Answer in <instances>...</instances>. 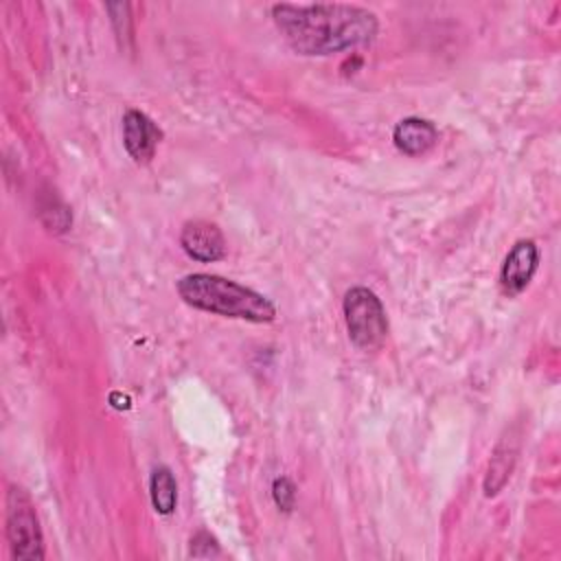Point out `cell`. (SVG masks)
<instances>
[{"label":"cell","mask_w":561,"mask_h":561,"mask_svg":"<svg viewBox=\"0 0 561 561\" xmlns=\"http://www.w3.org/2000/svg\"><path fill=\"white\" fill-rule=\"evenodd\" d=\"M272 18L296 53L318 57L366 46L379 31L370 9L342 2H280L272 7Z\"/></svg>","instance_id":"obj_1"},{"label":"cell","mask_w":561,"mask_h":561,"mask_svg":"<svg viewBox=\"0 0 561 561\" xmlns=\"http://www.w3.org/2000/svg\"><path fill=\"white\" fill-rule=\"evenodd\" d=\"M180 298L202 311L248 322H272L276 307L263 294L217 274H188L178 280Z\"/></svg>","instance_id":"obj_2"},{"label":"cell","mask_w":561,"mask_h":561,"mask_svg":"<svg viewBox=\"0 0 561 561\" xmlns=\"http://www.w3.org/2000/svg\"><path fill=\"white\" fill-rule=\"evenodd\" d=\"M537 263H539L537 245L533 241H517L502 263V272H500L502 289L511 296L524 291L537 270Z\"/></svg>","instance_id":"obj_7"},{"label":"cell","mask_w":561,"mask_h":561,"mask_svg":"<svg viewBox=\"0 0 561 561\" xmlns=\"http://www.w3.org/2000/svg\"><path fill=\"white\" fill-rule=\"evenodd\" d=\"M180 245L184 252L202 263H213L224 256L226 252V239L221 230L204 219L186 221L180 232Z\"/></svg>","instance_id":"obj_5"},{"label":"cell","mask_w":561,"mask_h":561,"mask_svg":"<svg viewBox=\"0 0 561 561\" xmlns=\"http://www.w3.org/2000/svg\"><path fill=\"white\" fill-rule=\"evenodd\" d=\"M348 337L364 351H375L388 335V318L381 300L368 287H351L342 302Z\"/></svg>","instance_id":"obj_3"},{"label":"cell","mask_w":561,"mask_h":561,"mask_svg":"<svg viewBox=\"0 0 561 561\" xmlns=\"http://www.w3.org/2000/svg\"><path fill=\"white\" fill-rule=\"evenodd\" d=\"M7 541L15 559H44V539L35 504L31 502L28 493L18 484H11L7 491Z\"/></svg>","instance_id":"obj_4"},{"label":"cell","mask_w":561,"mask_h":561,"mask_svg":"<svg viewBox=\"0 0 561 561\" xmlns=\"http://www.w3.org/2000/svg\"><path fill=\"white\" fill-rule=\"evenodd\" d=\"M392 140L399 151L408 156H421L427 149H432L438 140V129L432 121L419 118V116H408L399 121L392 129Z\"/></svg>","instance_id":"obj_8"},{"label":"cell","mask_w":561,"mask_h":561,"mask_svg":"<svg viewBox=\"0 0 561 561\" xmlns=\"http://www.w3.org/2000/svg\"><path fill=\"white\" fill-rule=\"evenodd\" d=\"M272 497L276 502V506L285 513H289L294 508V502H296V486L289 478L280 476L272 482Z\"/></svg>","instance_id":"obj_11"},{"label":"cell","mask_w":561,"mask_h":561,"mask_svg":"<svg viewBox=\"0 0 561 561\" xmlns=\"http://www.w3.org/2000/svg\"><path fill=\"white\" fill-rule=\"evenodd\" d=\"M160 129L140 110H127L123 116V142L136 162H149L160 142Z\"/></svg>","instance_id":"obj_6"},{"label":"cell","mask_w":561,"mask_h":561,"mask_svg":"<svg viewBox=\"0 0 561 561\" xmlns=\"http://www.w3.org/2000/svg\"><path fill=\"white\" fill-rule=\"evenodd\" d=\"M149 495L156 513L171 515L178 504V484L169 467H158L149 480Z\"/></svg>","instance_id":"obj_10"},{"label":"cell","mask_w":561,"mask_h":561,"mask_svg":"<svg viewBox=\"0 0 561 561\" xmlns=\"http://www.w3.org/2000/svg\"><path fill=\"white\" fill-rule=\"evenodd\" d=\"M515 438H502L500 445L495 447L491 462H489V471L484 478V493L486 495H495L504 482L508 480L511 471H513V462H515Z\"/></svg>","instance_id":"obj_9"}]
</instances>
